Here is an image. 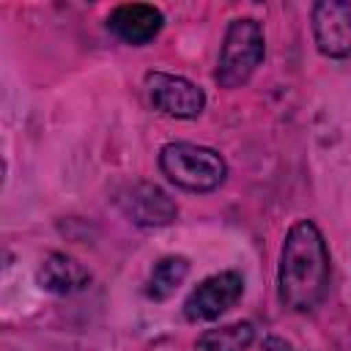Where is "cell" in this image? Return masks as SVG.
<instances>
[{"instance_id":"obj_1","label":"cell","mask_w":351,"mask_h":351,"mask_svg":"<svg viewBox=\"0 0 351 351\" xmlns=\"http://www.w3.org/2000/svg\"><path fill=\"white\" fill-rule=\"evenodd\" d=\"M329 285V252L321 230L302 219L282 244L280 255V302L296 313L313 310Z\"/></svg>"},{"instance_id":"obj_2","label":"cell","mask_w":351,"mask_h":351,"mask_svg":"<svg viewBox=\"0 0 351 351\" xmlns=\"http://www.w3.org/2000/svg\"><path fill=\"white\" fill-rule=\"evenodd\" d=\"M159 167L173 184H178L189 192H211L228 176L225 159L217 151L192 145V143L165 145L159 154Z\"/></svg>"},{"instance_id":"obj_3","label":"cell","mask_w":351,"mask_h":351,"mask_svg":"<svg viewBox=\"0 0 351 351\" xmlns=\"http://www.w3.org/2000/svg\"><path fill=\"white\" fill-rule=\"evenodd\" d=\"M263 60V27L255 19H233L219 52L217 82L222 88L244 85Z\"/></svg>"},{"instance_id":"obj_4","label":"cell","mask_w":351,"mask_h":351,"mask_svg":"<svg viewBox=\"0 0 351 351\" xmlns=\"http://www.w3.org/2000/svg\"><path fill=\"white\" fill-rule=\"evenodd\" d=\"M244 293V280L239 271H219L206 277L184 302V315L189 321H214L230 310Z\"/></svg>"},{"instance_id":"obj_5","label":"cell","mask_w":351,"mask_h":351,"mask_svg":"<svg viewBox=\"0 0 351 351\" xmlns=\"http://www.w3.org/2000/svg\"><path fill=\"white\" fill-rule=\"evenodd\" d=\"M145 88H148L151 104L170 118H195L203 112V104H206L203 90L184 77L151 71L145 77Z\"/></svg>"},{"instance_id":"obj_6","label":"cell","mask_w":351,"mask_h":351,"mask_svg":"<svg viewBox=\"0 0 351 351\" xmlns=\"http://www.w3.org/2000/svg\"><path fill=\"white\" fill-rule=\"evenodd\" d=\"M313 36L324 55L348 58L351 55V3L321 0L313 5Z\"/></svg>"},{"instance_id":"obj_7","label":"cell","mask_w":351,"mask_h":351,"mask_svg":"<svg viewBox=\"0 0 351 351\" xmlns=\"http://www.w3.org/2000/svg\"><path fill=\"white\" fill-rule=\"evenodd\" d=\"M118 206L121 211L145 228H159V225H170L176 219V203L167 197V192H162L154 184H132L118 195Z\"/></svg>"},{"instance_id":"obj_8","label":"cell","mask_w":351,"mask_h":351,"mask_svg":"<svg viewBox=\"0 0 351 351\" xmlns=\"http://www.w3.org/2000/svg\"><path fill=\"white\" fill-rule=\"evenodd\" d=\"M162 11L148 5V3H126L118 5L110 19L107 27L126 44H148L159 30H162Z\"/></svg>"},{"instance_id":"obj_9","label":"cell","mask_w":351,"mask_h":351,"mask_svg":"<svg viewBox=\"0 0 351 351\" xmlns=\"http://www.w3.org/2000/svg\"><path fill=\"white\" fill-rule=\"evenodd\" d=\"M88 282H90V271L80 261H74L71 255L52 252L38 266V285L44 291H52V293H77V291L88 288Z\"/></svg>"},{"instance_id":"obj_10","label":"cell","mask_w":351,"mask_h":351,"mask_svg":"<svg viewBox=\"0 0 351 351\" xmlns=\"http://www.w3.org/2000/svg\"><path fill=\"white\" fill-rule=\"evenodd\" d=\"M186 271H189L186 258H181V255H167V258H162V261L151 269V277H148V296L156 299V302L173 296L176 288L184 282Z\"/></svg>"},{"instance_id":"obj_11","label":"cell","mask_w":351,"mask_h":351,"mask_svg":"<svg viewBox=\"0 0 351 351\" xmlns=\"http://www.w3.org/2000/svg\"><path fill=\"white\" fill-rule=\"evenodd\" d=\"M255 337L252 324L239 321L219 329H208L197 337V351H244Z\"/></svg>"},{"instance_id":"obj_12","label":"cell","mask_w":351,"mask_h":351,"mask_svg":"<svg viewBox=\"0 0 351 351\" xmlns=\"http://www.w3.org/2000/svg\"><path fill=\"white\" fill-rule=\"evenodd\" d=\"M263 351H293L285 340H280V337H269L266 343H263Z\"/></svg>"}]
</instances>
